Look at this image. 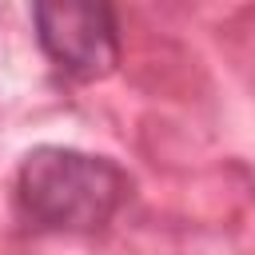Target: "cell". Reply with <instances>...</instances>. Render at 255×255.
<instances>
[{"instance_id": "7a4b0ae2", "label": "cell", "mask_w": 255, "mask_h": 255, "mask_svg": "<svg viewBox=\"0 0 255 255\" xmlns=\"http://www.w3.org/2000/svg\"><path fill=\"white\" fill-rule=\"evenodd\" d=\"M36 40L44 56L80 84L104 80L120 64V24L108 4L84 0H44L32 8Z\"/></svg>"}, {"instance_id": "6da1fadb", "label": "cell", "mask_w": 255, "mask_h": 255, "mask_svg": "<svg viewBox=\"0 0 255 255\" xmlns=\"http://www.w3.org/2000/svg\"><path fill=\"white\" fill-rule=\"evenodd\" d=\"M131 199V175L96 151L40 143L32 147L12 179L16 215L32 231L92 235L104 231Z\"/></svg>"}]
</instances>
